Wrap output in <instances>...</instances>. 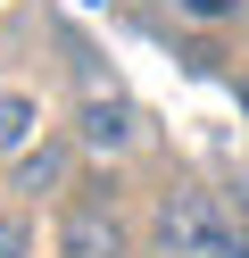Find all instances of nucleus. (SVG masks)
Here are the masks:
<instances>
[{
  "label": "nucleus",
  "instance_id": "1",
  "mask_svg": "<svg viewBox=\"0 0 249 258\" xmlns=\"http://www.w3.org/2000/svg\"><path fill=\"white\" fill-rule=\"evenodd\" d=\"M158 241H166L175 258H249V241H232L216 191H199V183H175V191L158 200Z\"/></svg>",
  "mask_w": 249,
  "mask_h": 258
},
{
  "label": "nucleus",
  "instance_id": "2",
  "mask_svg": "<svg viewBox=\"0 0 249 258\" xmlns=\"http://www.w3.org/2000/svg\"><path fill=\"white\" fill-rule=\"evenodd\" d=\"M58 258H125V225L108 217V200H75L58 217Z\"/></svg>",
  "mask_w": 249,
  "mask_h": 258
},
{
  "label": "nucleus",
  "instance_id": "3",
  "mask_svg": "<svg viewBox=\"0 0 249 258\" xmlns=\"http://www.w3.org/2000/svg\"><path fill=\"white\" fill-rule=\"evenodd\" d=\"M75 142H83V150H133V142H141V117H133L125 100H83Z\"/></svg>",
  "mask_w": 249,
  "mask_h": 258
},
{
  "label": "nucleus",
  "instance_id": "4",
  "mask_svg": "<svg viewBox=\"0 0 249 258\" xmlns=\"http://www.w3.org/2000/svg\"><path fill=\"white\" fill-rule=\"evenodd\" d=\"M33 125H42V100L33 92H0V158H25Z\"/></svg>",
  "mask_w": 249,
  "mask_h": 258
},
{
  "label": "nucleus",
  "instance_id": "5",
  "mask_svg": "<svg viewBox=\"0 0 249 258\" xmlns=\"http://www.w3.org/2000/svg\"><path fill=\"white\" fill-rule=\"evenodd\" d=\"M50 183H66V150H58V142L17 158V191H50Z\"/></svg>",
  "mask_w": 249,
  "mask_h": 258
},
{
  "label": "nucleus",
  "instance_id": "6",
  "mask_svg": "<svg viewBox=\"0 0 249 258\" xmlns=\"http://www.w3.org/2000/svg\"><path fill=\"white\" fill-rule=\"evenodd\" d=\"M33 250V225L25 217H0V258H25Z\"/></svg>",
  "mask_w": 249,
  "mask_h": 258
},
{
  "label": "nucleus",
  "instance_id": "7",
  "mask_svg": "<svg viewBox=\"0 0 249 258\" xmlns=\"http://www.w3.org/2000/svg\"><path fill=\"white\" fill-rule=\"evenodd\" d=\"M183 17H199V25H216V17H232V9H241V0H175Z\"/></svg>",
  "mask_w": 249,
  "mask_h": 258
}]
</instances>
